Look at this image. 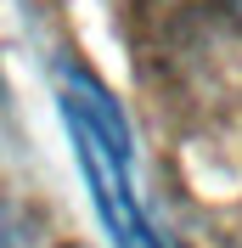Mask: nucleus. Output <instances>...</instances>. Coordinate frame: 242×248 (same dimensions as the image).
<instances>
[{
  "label": "nucleus",
  "mask_w": 242,
  "mask_h": 248,
  "mask_svg": "<svg viewBox=\"0 0 242 248\" xmlns=\"http://www.w3.org/2000/svg\"><path fill=\"white\" fill-rule=\"evenodd\" d=\"M62 96V124L74 141L79 175L91 186V203L102 215L113 248H164V237L152 232V215L136 192V147H130V124H124L119 102L107 96V85L85 68H62L57 79Z\"/></svg>",
  "instance_id": "1"
}]
</instances>
